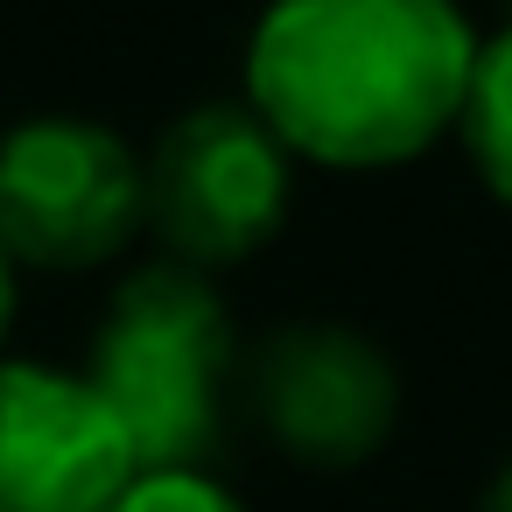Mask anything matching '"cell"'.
Here are the masks:
<instances>
[{
  "label": "cell",
  "instance_id": "obj_1",
  "mask_svg": "<svg viewBox=\"0 0 512 512\" xmlns=\"http://www.w3.org/2000/svg\"><path fill=\"white\" fill-rule=\"evenodd\" d=\"M477 29L456 0H267L246 36V106L316 169L428 155L470 92Z\"/></svg>",
  "mask_w": 512,
  "mask_h": 512
},
{
  "label": "cell",
  "instance_id": "obj_2",
  "mask_svg": "<svg viewBox=\"0 0 512 512\" xmlns=\"http://www.w3.org/2000/svg\"><path fill=\"white\" fill-rule=\"evenodd\" d=\"M225 372H232V309L211 274L155 260L134 267L99 330L85 379L113 407L141 470H204L225 428Z\"/></svg>",
  "mask_w": 512,
  "mask_h": 512
},
{
  "label": "cell",
  "instance_id": "obj_3",
  "mask_svg": "<svg viewBox=\"0 0 512 512\" xmlns=\"http://www.w3.org/2000/svg\"><path fill=\"white\" fill-rule=\"evenodd\" d=\"M295 197V155L267 134L253 106H190L141 155L148 232L176 253V267H232L260 253Z\"/></svg>",
  "mask_w": 512,
  "mask_h": 512
},
{
  "label": "cell",
  "instance_id": "obj_4",
  "mask_svg": "<svg viewBox=\"0 0 512 512\" xmlns=\"http://www.w3.org/2000/svg\"><path fill=\"white\" fill-rule=\"evenodd\" d=\"M148 225L141 155L71 113L22 120L0 134V246L29 267H99Z\"/></svg>",
  "mask_w": 512,
  "mask_h": 512
},
{
  "label": "cell",
  "instance_id": "obj_5",
  "mask_svg": "<svg viewBox=\"0 0 512 512\" xmlns=\"http://www.w3.org/2000/svg\"><path fill=\"white\" fill-rule=\"evenodd\" d=\"M253 414L288 456L351 470L386 449L400 421V372L351 323H295L253 358Z\"/></svg>",
  "mask_w": 512,
  "mask_h": 512
},
{
  "label": "cell",
  "instance_id": "obj_6",
  "mask_svg": "<svg viewBox=\"0 0 512 512\" xmlns=\"http://www.w3.org/2000/svg\"><path fill=\"white\" fill-rule=\"evenodd\" d=\"M141 477L85 372L0 358V512H106Z\"/></svg>",
  "mask_w": 512,
  "mask_h": 512
},
{
  "label": "cell",
  "instance_id": "obj_7",
  "mask_svg": "<svg viewBox=\"0 0 512 512\" xmlns=\"http://www.w3.org/2000/svg\"><path fill=\"white\" fill-rule=\"evenodd\" d=\"M456 134H463L470 169L484 176V190L512 211V22H505L491 43H477V64H470V92H463Z\"/></svg>",
  "mask_w": 512,
  "mask_h": 512
},
{
  "label": "cell",
  "instance_id": "obj_8",
  "mask_svg": "<svg viewBox=\"0 0 512 512\" xmlns=\"http://www.w3.org/2000/svg\"><path fill=\"white\" fill-rule=\"evenodd\" d=\"M106 512H246L211 470H141Z\"/></svg>",
  "mask_w": 512,
  "mask_h": 512
},
{
  "label": "cell",
  "instance_id": "obj_9",
  "mask_svg": "<svg viewBox=\"0 0 512 512\" xmlns=\"http://www.w3.org/2000/svg\"><path fill=\"white\" fill-rule=\"evenodd\" d=\"M8 323H15V260L0 246V337H8Z\"/></svg>",
  "mask_w": 512,
  "mask_h": 512
},
{
  "label": "cell",
  "instance_id": "obj_10",
  "mask_svg": "<svg viewBox=\"0 0 512 512\" xmlns=\"http://www.w3.org/2000/svg\"><path fill=\"white\" fill-rule=\"evenodd\" d=\"M477 512H512V456H505V470L491 477V491H484V505Z\"/></svg>",
  "mask_w": 512,
  "mask_h": 512
}]
</instances>
